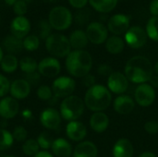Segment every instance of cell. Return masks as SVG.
<instances>
[{
    "mask_svg": "<svg viewBox=\"0 0 158 157\" xmlns=\"http://www.w3.org/2000/svg\"><path fill=\"white\" fill-rule=\"evenodd\" d=\"M30 31H31V22L24 16L16 17L11 21L10 31L13 36L23 40L27 35H29Z\"/></svg>",
    "mask_w": 158,
    "mask_h": 157,
    "instance_id": "obj_15",
    "label": "cell"
},
{
    "mask_svg": "<svg viewBox=\"0 0 158 157\" xmlns=\"http://www.w3.org/2000/svg\"><path fill=\"white\" fill-rule=\"evenodd\" d=\"M33 157H54L49 152L47 151H40L37 155H35Z\"/></svg>",
    "mask_w": 158,
    "mask_h": 157,
    "instance_id": "obj_49",
    "label": "cell"
},
{
    "mask_svg": "<svg viewBox=\"0 0 158 157\" xmlns=\"http://www.w3.org/2000/svg\"><path fill=\"white\" fill-rule=\"evenodd\" d=\"M69 40L71 48L75 50H83L89 43L86 32L81 30H76L71 32Z\"/></svg>",
    "mask_w": 158,
    "mask_h": 157,
    "instance_id": "obj_25",
    "label": "cell"
},
{
    "mask_svg": "<svg viewBox=\"0 0 158 157\" xmlns=\"http://www.w3.org/2000/svg\"><path fill=\"white\" fill-rule=\"evenodd\" d=\"M24 80H26L31 86H36L41 81V74L38 71L30 74H25Z\"/></svg>",
    "mask_w": 158,
    "mask_h": 157,
    "instance_id": "obj_41",
    "label": "cell"
},
{
    "mask_svg": "<svg viewBox=\"0 0 158 157\" xmlns=\"http://www.w3.org/2000/svg\"><path fill=\"white\" fill-rule=\"evenodd\" d=\"M19 60L16 57V56L14 55H10L7 54L6 56H4L2 61H1V68L4 72L6 73H12L14 72L18 67H19Z\"/></svg>",
    "mask_w": 158,
    "mask_h": 157,
    "instance_id": "obj_28",
    "label": "cell"
},
{
    "mask_svg": "<svg viewBox=\"0 0 158 157\" xmlns=\"http://www.w3.org/2000/svg\"><path fill=\"white\" fill-rule=\"evenodd\" d=\"M111 101L112 96L110 92L102 85H94L89 88L84 97L85 105L94 112H101L106 109Z\"/></svg>",
    "mask_w": 158,
    "mask_h": 157,
    "instance_id": "obj_3",
    "label": "cell"
},
{
    "mask_svg": "<svg viewBox=\"0 0 158 157\" xmlns=\"http://www.w3.org/2000/svg\"><path fill=\"white\" fill-rule=\"evenodd\" d=\"M76 87L75 81L70 77H58L55 80L52 85V91L56 97L57 98H66L70 96L74 92Z\"/></svg>",
    "mask_w": 158,
    "mask_h": 157,
    "instance_id": "obj_7",
    "label": "cell"
},
{
    "mask_svg": "<svg viewBox=\"0 0 158 157\" xmlns=\"http://www.w3.org/2000/svg\"><path fill=\"white\" fill-rule=\"evenodd\" d=\"M134 95L137 104L141 106L146 107L154 103L156 98V92L150 84L143 83L137 87Z\"/></svg>",
    "mask_w": 158,
    "mask_h": 157,
    "instance_id": "obj_12",
    "label": "cell"
},
{
    "mask_svg": "<svg viewBox=\"0 0 158 157\" xmlns=\"http://www.w3.org/2000/svg\"><path fill=\"white\" fill-rule=\"evenodd\" d=\"M3 47L4 49L10 55H16L20 53L24 48H23V41L21 39H19L12 34L7 35L6 37L4 38L3 40Z\"/></svg>",
    "mask_w": 158,
    "mask_h": 157,
    "instance_id": "obj_24",
    "label": "cell"
},
{
    "mask_svg": "<svg viewBox=\"0 0 158 157\" xmlns=\"http://www.w3.org/2000/svg\"><path fill=\"white\" fill-rule=\"evenodd\" d=\"M12 133L5 129H0V151H6L13 144Z\"/></svg>",
    "mask_w": 158,
    "mask_h": 157,
    "instance_id": "obj_32",
    "label": "cell"
},
{
    "mask_svg": "<svg viewBox=\"0 0 158 157\" xmlns=\"http://www.w3.org/2000/svg\"><path fill=\"white\" fill-rule=\"evenodd\" d=\"M5 157H16V156H13V155H7V156H5Z\"/></svg>",
    "mask_w": 158,
    "mask_h": 157,
    "instance_id": "obj_55",
    "label": "cell"
},
{
    "mask_svg": "<svg viewBox=\"0 0 158 157\" xmlns=\"http://www.w3.org/2000/svg\"><path fill=\"white\" fill-rule=\"evenodd\" d=\"M22 152L27 156L33 157L40 152V146L37 143V140L27 139L22 144Z\"/></svg>",
    "mask_w": 158,
    "mask_h": 157,
    "instance_id": "obj_30",
    "label": "cell"
},
{
    "mask_svg": "<svg viewBox=\"0 0 158 157\" xmlns=\"http://www.w3.org/2000/svg\"><path fill=\"white\" fill-rule=\"evenodd\" d=\"M23 48L27 51L32 52L39 48L40 46V38L35 34H29L23 40Z\"/></svg>",
    "mask_w": 158,
    "mask_h": 157,
    "instance_id": "obj_31",
    "label": "cell"
},
{
    "mask_svg": "<svg viewBox=\"0 0 158 157\" xmlns=\"http://www.w3.org/2000/svg\"><path fill=\"white\" fill-rule=\"evenodd\" d=\"M133 146L128 139L118 140L113 147L114 157H132Z\"/></svg>",
    "mask_w": 158,
    "mask_h": 157,
    "instance_id": "obj_22",
    "label": "cell"
},
{
    "mask_svg": "<svg viewBox=\"0 0 158 157\" xmlns=\"http://www.w3.org/2000/svg\"><path fill=\"white\" fill-rule=\"evenodd\" d=\"M82 84L88 88L94 86L95 85V77L91 74H87L86 76H84L82 78Z\"/></svg>",
    "mask_w": 158,
    "mask_h": 157,
    "instance_id": "obj_44",
    "label": "cell"
},
{
    "mask_svg": "<svg viewBox=\"0 0 158 157\" xmlns=\"http://www.w3.org/2000/svg\"><path fill=\"white\" fill-rule=\"evenodd\" d=\"M3 57H4V54H3V50H2V48L0 46V64H1V61L3 59Z\"/></svg>",
    "mask_w": 158,
    "mask_h": 157,
    "instance_id": "obj_52",
    "label": "cell"
},
{
    "mask_svg": "<svg viewBox=\"0 0 158 157\" xmlns=\"http://www.w3.org/2000/svg\"><path fill=\"white\" fill-rule=\"evenodd\" d=\"M130 18L124 14H116L112 16L107 22V29L113 34L118 36L126 33L130 29Z\"/></svg>",
    "mask_w": 158,
    "mask_h": 157,
    "instance_id": "obj_11",
    "label": "cell"
},
{
    "mask_svg": "<svg viewBox=\"0 0 158 157\" xmlns=\"http://www.w3.org/2000/svg\"><path fill=\"white\" fill-rule=\"evenodd\" d=\"M145 31L149 38L158 42V17H152L148 20Z\"/></svg>",
    "mask_w": 158,
    "mask_h": 157,
    "instance_id": "obj_33",
    "label": "cell"
},
{
    "mask_svg": "<svg viewBox=\"0 0 158 157\" xmlns=\"http://www.w3.org/2000/svg\"><path fill=\"white\" fill-rule=\"evenodd\" d=\"M86 34L89 42L94 44H101L105 43L108 36V29L101 22H92L87 26Z\"/></svg>",
    "mask_w": 158,
    "mask_h": 157,
    "instance_id": "obj_9",
    "label": "cell"
},
{
    "mask_svg": "<svg viewBox=\"0 0 158 157\" xmlns=\"http://www.w3.org/2000/svg\"><path fill=\"white\" fill-rule=\"evenodd\" d=\"M52 27L49 24L48 20L45 19H42L40 20L39 24H38V37L43 39V40H46L52 33Z\"/></svg>",
    "mask_w": 158,
    "mask_h": 157,
    "instance_id": "obj_35",
    "label": "cell"
},
{
    "mask_svg": "<svg viewBox=\"0 0 158 157\" xmlns=\"http://www.w3.org/2000/svg\"><path fill=\"white\" fill-rule=\"evenodd\" d=\"M27 135H28V132L26 129L21 126H17L13 130V132H12L13 139L17 143H24L27 140Z\"/></svg>",
    "mask_w": 158,
    "mask_h": 157,
    "instance_id": "obj_38",
    "label": "cell"
},
{
    "mask_svg": "<svg viewBox=\"0 0 158 157\" xmlns=\"http://www.w3.org/2000/svg\"><path fill=\"white\" fill-rule=\"evenodd\" d=\"M92 66V56L85 50H74L69 53L66 59L67 70L73 77L83 78L89 74Z\"/></svg>",
    "mask_w": 158,
    "mask_h": 157,
    "instance_id": "obj_2",
    "label": "cell"
},
{
    "mask_svg": "<svg viewBox=\"0 0 158 157\" xmlns=\"http://www.w3.org/2000/svg\"><path fill=\"white\" fill-rule=\"evenodd\" d=\"M147 37L146 31L140 26L131 27L125 33V41L127 44L134 49H138L145 45Z\"/></svg>",
    "mask_w": 158,
    "mask_h": 157,
    "instance_id": "obj_8",
    "label": "cell"
},
{
    "mask_svg": "<svg viewBox=\"0 0 158 157\" xmlns=\"http://www.w3.org/2000/svg\"><path fill=\"white\" fill-rule=\"evenodd\" d=\"M23 1H24V2H26L27 4H30V3H31L33 0H23Z\"/></svg>",
    "mask_w": 158,
    "mask_h": 157,
    "instance_id": "obj_54",
    "label": "cell"
},
{
    "mask_svg": "<svg viewBox=\"0 0 158 157\" xmlns=\"http://www.w3.org/2000/svg\"><path fill=\"white\" fill-rule=\"evenodd\" d=\"M109 90L114 93H123L129 87V80L121 72H113L107 81Z\"/></svg>",
    "mask_w": 158,
    "mask_h": 157,
    "instance_id": "obj_16",
    "label": "cell"
},
{
    "mask_svg": "<svg viewBox=\"0 0 158 157\" xmlns=\"http://www.w3.org/2000/svg\"><path fill=\"white\" fill-rule=\"evenodd\" d=\"M61 115L55 108H46L44 109L40 116L41 124L47 130H56L59 128L61 124Z\"/></svg>",
    "mask_w": 158,
    "mask_h": 157,
    "instance_id": "obj_13",
    "label": "cell"
},
{
    "mask_svg": "<svg viewBox=\"0 0 158 157\" xmlns=\"http://www.w3.org/2000/svg\"><path fill=\"white\" fill-rule=\"evenodd\" d=\"M19 67L24 74H30L38 69V63L31 56H24L19 60Z\"/></svg>",
    "mask_w": 158,
    "mask_h": 157,
    "instance_id": "obj_29",
    "label": "cell"
},
{
    "mask_svg": "<svg viewBox=\"0 0 158 157\" xmlns=\"http://www.w3.org/2000/svg\"><path fill=\"white\" fill-rule=\"evenodd\" d=\"M125 47V43L122 38L117 35H113L106 40V50L113 55L120 54Z\"/></svg>",
    "mask_w": 158,
    "mask_h": 157,
    "instance_id": "obj_26",
    "label": "cell"
},
{
    "mask_svg": "<svg viewBox=\"0 0 158 157\" xmlns=\"http://www.w3.org/2000/svg\"><path fill=\"white\" fill-rule=\"evenodd\" d=\"M37 96L42 101H49L54 96L52 88L47 85H41L37 89Z\"/></svg>",
    "mask_w": 158,
    "mask_h": 157,
    "instance_id": "obj_37",
    "label": "cell"
},
{
    "mask_svg": "<svg viewBox=\"0 0 158 157\" xmlns=\"http://www.w3.org/2000/svg\"><path fill=\"white\" fill-rule=\"evenodd\" d=\"M54 141L55 140H54L53 136L47 131L42 132L37 138V143H38L40 148L44 149V151H46V150L50 149L52 147V144H53Z\"/></svg>",
    "mask_w": 158,
    "mask_h": 157,
    "instance_id": "obj_34",
    "label": "cell"
},
{
    "mask_svg": "<svg viewBox=\"0 0 158 157\" xmlns=\"http://www.w3.org/2000/svg\"><path fill=\"white\" fill-rule=\"evenodd\" d=\"M84 112V102L76 95H70L62 101L60 105V115L63 119L75 121Z\"/></svg>",
    "mask_w": 158,
    "mask_h": 157,
    "instance_id": "obj_4",
    "label": "cell"
},
{
    "mask_svg": "<svg viewBox=\"0 0 158 157\" xmlns=\"http://www.w3.org/2000/svg\"><path fill=\"white\" fill-rule=\"evenodd\" d=\"M13 11L17 15V17L24 16L27 13L28 10V4L24 2L23 0H18L14 5H13Z\"/></svg>",
    "mask_w": 158,
    "mask_h": 157,
    "instance_id": "obj_39",
    "label": "cell"
},
{
    "mask_svg": "<svg viewBox=\"0 0 158 157\" xmlns=\"http://www.w3.org/2000/svg\"><path fill=\"white\" fill-rule=\"evenodd\" d=\"M89 3L96 11L101 13H109L116 7L118 0H89Z\"/></svg>",
    "mask_w": 158,
    "mask_h": 157,
    "instance_id": "obj_27",
    "label": "cell"
},
{
    "mask_svg": "<svg viewBox=\"0 0 158 157\" xmlns=\"http://www.w3.org/2000/svg\"><path fill=\"white\" fill-rule=\"evenodd\" d=\"M108 124V117L103 112H95L90 118V126L96 132H104L107 129Z\"/></svg>",
    "mask_w": 158,
    "mask_h": 157,
    "instance_id": "obj_23",
    "label": "cell"
},
{
    "mask_svg": "<svg viewBox=\"0 0 158 157\" xmlns=\"http://www.w3.org/2000/svg\"><path fill=\"white\" fill-rule=\"evenodd\" d=\"M150 13L154 17H158V0H152L149 6Z\"/></svg>",
    "mask_w": 158,
    "mask_h": 157,
    "instance_id": "obj_46",
    "label": "cell"
},
{
    "mask_svg": "<svg viewBox=\"0 0 158 157\" xmlns=\"http://www.w3.org/2000/svg\"><path fill=\"white\" fill-rule=\"evenodd\" d=\"M144 129L150 134H156L158 132V122L156 120H150L145 123Z\"/></svg>",
    "mask_w": 158,
    "mask_h": 157,
    "instance_id": "obj_42",
    "label": "cell"
},
{
    "mask_svg": "<svg viewBox=\"0 0 158 157\" xmlns=\"http://www.w3.org/2000/svg\"><path fill=\"white\" fill-rule=\"evenodd\" d=\"M150 85L154 88H157L158 87V75H153L152 78L150 79Z\"/></svg>",
    "mask_w": 158,
    "mask_h": 157,
    "instance_id": "obj_48",
    "label": "cell"
},
{
    "mask_svg": "<svg viewBox=\"0 0 158 157\" xmlns=\"http://www.w3.org/2000/svg\"><path fill=\"white\" fill-rule=\"evenodd\" d=\"M135 107L133 99L128 95H120L114 101V109L120 115H128L132 112Z\"/></svg>",
    "mask_w": 158,
    "mask_h": 157,
    "instance_id": "obj_19",
    "label": "cell"
},
{
    "mask_svg": "<svg viewBox=\"0 0 158 157\" xmlns=\"http://www.w3.org/2000/svg\"><path fill=\"white\" fill-rule=\"evenodd\" d=\"M10 82L8 81V79L0 74V98L4 97L7 94V93H9L10 90Z\"/></svg>",
    "mask_w": 158,
    "mask_h": 157,
    "instance_id": "obj_40",
    "label": "cell"
},
{
    "mask_svg": "<svg viewBox=\"0 0 158 157\" xmlns=\"http://www.w3.org/2000/svg\"><path fill=\"white\" fill-rule=\"evenodd\" d=\"M51 150L56 157H70L72 155L71 144L63 138L56 139L52 144Z\"/></svg>",
    "mask_w": 158,
    "mask_h": 157,
    "instance_id": "obj_20",
    "label": "cell"
},
{
    "mask_svg": "<svg viewBox=\"0 0 158 157\" xmlns=\"http://www.w3.org/2000/svg\"><path fill=\"white\" fill-rule=\"evenodd\" d=\"M61 69L59 61L56 57H45L40 61L38 64V72L41 76L46 78H55L56 77Z\"/></svg>",
    "mask_w": 158,
    "mask_h": 157,
    "instance_id": "obj_10",
    "label": "cell"
},
{
    "mask_svg": "<svg viewBox=\"0 0 158 157\" xmlns=\"http://www.w3.org/2000/svg\"><path fill=\"white\" fill-rule=\"evenodd\" d=\"M18 0H4V2L7 5V6H13V5L17 2Z\"/></svg>",
    "mask_w": 158,
    "mask_h": 157,
    "instance_id": "obj_51",
    "label": "cell"
},
{
    "mask_svg": "<svg viewBox=\"0 0 158 157\" xmlns=\"http://www.w3.org/2000/svg\"><path fill=\"white\" fill-rule=\"evenodd\" d=\"M9 93L16 100L25 99L31 93V85L24 79H17L10 84Z\"/></svg>",
    "mask_w": 158,
    "mask_h": 157,
    "instance_id": "obj_17",
    "label": "cell"
},
{
    "mask_svg": "<svg viewBox=\"0 0 158 157\" xmlns=\"http://www.w3.org/2000/svg\"><path fill=\"white\" fill-rule=\"evenodd\" d=\"M90 17H91L90 10L84 7V8L79 9V11L76 12V14H75V21L79 25H84L89 21Z\"/></svg>",
    "mask_w": 158,
    "mask_h": 157,
    "instance_id": "obj_36",
    "label": "cell"
},
{
    "mask_svg": "<svg viewBox=\"0 0 158 157\" xmlns=\"http://www.w3.org/2000/svg\"><path fill=\"white\" fill-rule=\"evenodd\" d=\"M139 157H156V155L154 153H151V152H144Z\"/></svg>",
    "mask_w": 158,
    "mask_h": 157,
    "instance_id": "obj_50",
    "label": "cell"
},
{
    "mask_svg": "<svg viewBox=\"0 0 158 157\" xmlns=\"http://www.w3.org/2000/svg\"><path fill=\"white\" fill-rule=\"evenodd\" d=\"M19 111L18 100L11 96L4 97L0 100V117L4 119H11L15 118Z\"/></svg>",
    "mask_w": 158,
    "mask_h": 157,
    "instance_id": "obj_14",
    "label": "cell"
},
{
    "mask_svg": "<svg viewBox=\"0 0 158 157\" xmlns=\"http://www.w3.org/2000/svg\"><path fill=\"white\" fill-rule=\"evenodd\" d=\"M21 117L23 118L24 120H30L31 118H32V113L31 110L29 109H24L22 112H21Z\"/></svg>",
    "mask_w": 158,
    "mask_h": 157,
    "instance_id": "obj_47",
    "label": "cell"
},
{
    "mask_svg": "<svg viewBox=\"0 0 158 157\" xmlns=\"http://www.w3.org/2000/svg\"><path fill=\"white\" fill-rule=\"evenodd\" d=\"M97 72L101 75V76H104V77H109L112 73H113V70L111 68L110 66L106 65V64H103L101 66L98 67L97 68Z\"/></svg>",
    "mask_w": 158,
    "mask_h": 157,
    "instance_id": "obj_43",
    "label": "cell"
},
{
    "mask_svg": "<svg viewBox=\"0 0 158 157\" xmlns=\"http://www.w3.org/2000/svg\"><path fill=\"white\" fill-rule=\"evenodd\" d=\"M73 20L72 14L69 8L62 6L53 7L48 15V22L52 29L56 31H64L69 28Z\"/></svg>",
    "mask_w": 158,
    "mask_h": 157,
    "instance_id": "obj_6",
    "label": "cell"
},
{
    "mask_svg": "<svg viewBox=\"0 0 158 157\" xmlns=\"http://www.w3.org/2000/svg\"><path fill=\"white\" fill-rule=\"evenodd\" d=\"M154 68L148 58L143 56L131 57L126 64L125 76L134 83H144L149 81L153 76Z\"/></svg>",
    "mask_w": 158,
    "mask_h": 157,
    "instance_id": "obj_1",
    "label": "cell"
},
{
    "mask_svg": "<svg viewBox=\"0 0 158 157\" xmlns=\"http://www.w3.org/2000/svg\"><path fill=\"white\" fill-rule=\"evenodd\" d=\"M45 48L55 57H65L71 52L69 38L61 33H52L45 40Z\"/></svg>",
    "mask_w": 158,
    "mask_h": 157,
    "instance_id": "obj_5",
    "label": "cell"
},
{
    "mask_svg": "<svg viewBox=\"0 0 158 157\" xmlns=\"http://www.w3.org/2000/svg\"><path fill=\"white\" fill-rule=\"evenodd\" d=\"M66 133L69 140L74 142L82 141L87 133L85 126L79 121H70L66 128Z\"/></svg>",
    "mask_w": 158,
    "mask_h": 157,
    "instance_id": "obj_18",
    "label": "cell"
},
{
    "mask_svg": "<svg viewBox=\"0 0 158 157\" xmlns=\"http://www.w3.org/2000/svg\"><path fill=\"white\" fill-rule=\"evenodd\" d=\"M97 147L91 142H81L74 149L73 157H96Z\"/></svg>",
    "mask_w": 158,
    "mask_h": 157,
    "instance_id": "obj_21",
    "label": "cell"
},
{
    "mask_svg": "<svg viewBox=\"0 0 158 157\" xmlns=\"http://www.w3.org/2000/svg\"><path fill=\"white\" fill-rule=\"evenodd\" d=\"M154 70H155V72L156 73V75H158V62L156 64V66L154 67Z\"/></svg>",
    "mask_w": 158,
    "mask_h": 157,
    "instance_id": "obj_53",
    "label": "cell"
},
{
    "mask_svg": "<svg viewBox=\"0 0 158 157\" xmlns=\"http://www.w3.org/2000/svg\"><path fill=\"white\" fill-rule=\"evenodd\" d=\"M88 2L89 0H69V3L70 4V6L77 9L84 8Z\"/></svg>",
    "mask_w": 158,
    "mask_h": 157,
    "instance_id": "obj_45",
    "label": "cell"
}]
</instances>
